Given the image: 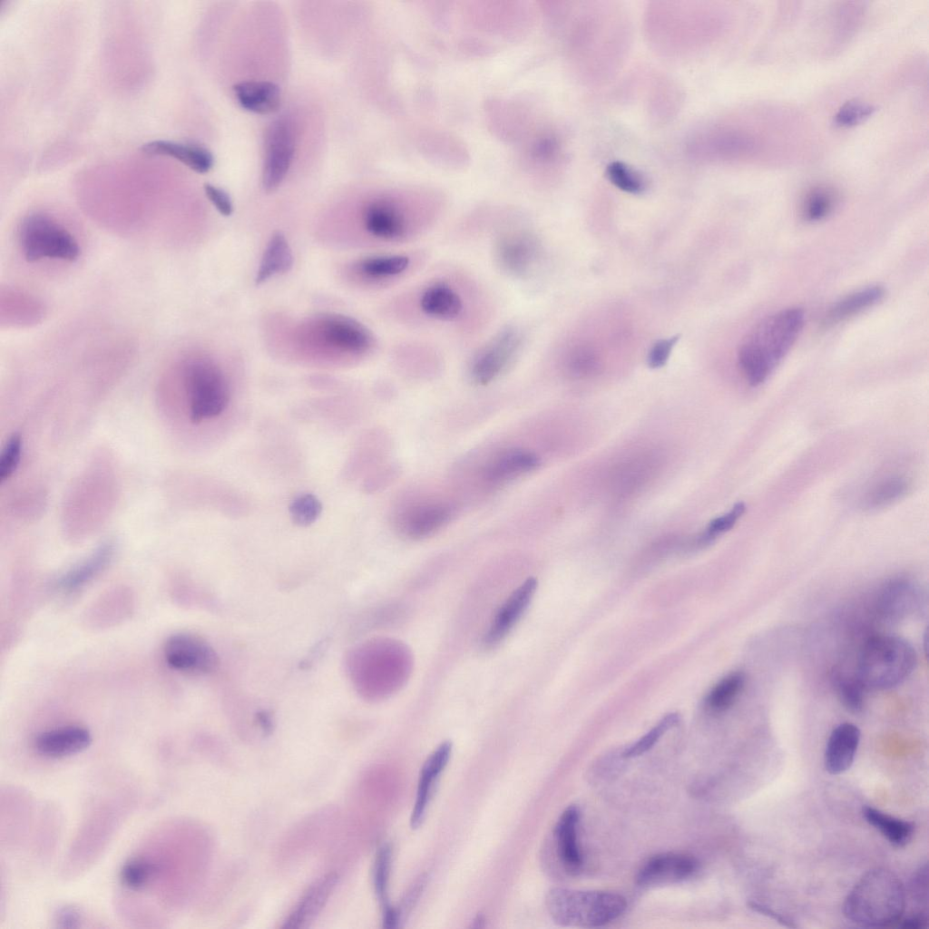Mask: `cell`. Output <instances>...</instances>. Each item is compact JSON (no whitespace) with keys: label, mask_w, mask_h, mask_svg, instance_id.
<instances>
[{"label":"cell","mask_w":929,"mask_h":929,"mask_svg":"<svg viewBox=\"0 0 929 929\" xmlns=\"http://www.w3.org/2000/svg\"><path fill=\"white\" fill-rule=\"evenodd\" d=\"M392 313L406 328L469 342L489 328L496 304L488 288L472 272L445 265L404 288L393 300Z\"/></svg>","instance_id":"cell-1"},{"label":"cell","mask_w":929,"mask_h":929,"mask_svg":"<svg viewBox=\"0 0 929 929\" xmlns=\"http://www.w3.org/2000/svg\"><path fill=\"white\" fill-rule=\"evenodd\" d=\"M617 10L605 6L580 9L572 30V44L581 73L598 79L611 73L622 57L629 29Z\"/></svg>","instance_id":"cell-2"},{"label":"cell","mask_w":929,"mask_h":929,"mask_svg":"<svg viewBox=\"0 0 929 929\" xmlns=\"http://www.w3.org/2000/svg\"><path fill=\"white\" fill-rule=\"evenodd\" d=\"M805 324L799 308H787L761 319L743 339L738 360L751 386L764 383L796 343Z\"/></svg>","instance_id":"cell-3"},{"label":"cell","mask_w":929,"mask_h":929,"mask_svg":"<svg viewBox=\"0 0 929 929\" xmlns=\"http://www.w3.org/2000/svg\"><path fill=\"white\" fill-rule=\"evenodd\" d=\"M905 894L899 878L890 870L875 868L865 873L848 893L844 914L865 927H888L901 920Z\"/></svg>","instance_id":"cell-4"},{"label":"cell","mask_w":929,"mask_h":929,"mask_svg":"<svg viewBox=\"0 0 929 929\" xmlns=\"http://www.w3.org/2000/svg\"><path fill=\"white\" fill-rule=\"evenodd\" d=\"M545 905L553 922L562 926L600 927L621 916L627 907L620 894L556 887L546 895Z\"/></svg>","instance_id":"cell-5"},{"label":"cell","mask_w":929,"mask_h":929,"mask_svg":"<svg viewBox=\"0 0 929 929\" xmlns=\"http://www.w3.org/2000/svg\"><path fill=\"white\" fill-rule=\"evenodd\" d=\"M915 664V651L905 640L893 635L875 636L860 652L856 677L865 689H887L908 678Z\"/></svg>","instance_id":"cell-6"},{"label":"cell","mask_w":929,"mask_h":929,"mask_svg":"<svg viewBox=\"0 0 929 929\" xmlns=\"http://www.w3.org/2000/svg\"><path fill=\"white\" fill-rule=\"evenodd\" d=\"M659 3L649 14L650 37L665 54L694 53L704 46V7Z\"/></svg>","instance_id":"cell-7"},{"label":"cell","mask_w":929,"mask_h":929,"mask_svg":"<svg viewBox=\"0 0 929 929\" xmlns=\"http://www.w3.org/2000/svg\"><path fill=\"white\" fill-rule=\"evenodd\" d=\"M526 327L510 321L494 330L472 352L467 374L472 383L486 386L504 376L519 359L526 347Z\"/></svg>","instance_id":"cell-8"},{"label":"cell","mask_w":929,"mask_h":929,"mask_svg":"<svg viewBox=\"0 0 929 929\" xmlns=\"http://www.w3.org/2000/svg\"><path fill=\"white\" fill-rule=\"evenodd\" d=\"M536 233L515 220L497 225L491 240V258L504 277L526 281L534 273L542 256Z\"/></svg>","instance_id":"cell-9"},{"label":"cell","mask_w":929,"mask_h":929,"mask_svg":"<svg viewBox=\"0 0 929 929\" xmlns=\"http://www.w3.org/2000/svg\"><path fill=\"white\" fill-rule=\"evenodd\" d=\"M183 381L190 419L198 424L220 416L228 406L230 389L221 370L205 358L186 363Z\"/></svg>","instance_id":"cell-10"},{"label":"cell","mask_w":929,"mask_h":929,"mask_svg":"<svg viewBox=\"0 0 929 929\" xmlns=\"http://www.w3.org/2000/svg\"><path fill=\"white\" fill-rule=\"evenodd\" d=\"M19 244L29 262L43 259L73 261L80 253L74 236L56 220L44 213L31 214L22 221Z\"/></svg>","instance_id":"cell-11"},{"label":"cell","mask_w":929,"mask_h":929,"mask_svg":"<svg viewBox=\"0 0 929 929\" xmlns=\"http://www.w3.org/2000/svg\"><path fill=\"white\" fill-rule=\"evenodd\" d=\"M427 249H409L364 258L357 271L365 279L381 286H391L413 278L427 264Z\"/></svg>","instance_id":"cell-12"},{"label":"cell","mask_w":929,"mask_h":929,"mask_svg":"<svg viewBox=\"0 0 929 929\" xmlns=\"http://www.w3.org/2000/svg\"><path fill=\"white\" fill-rule=\"evenodd\" d=\"M163 656L171 669L191 674H208L219 665L214 649L203 639L189 633L170 636L163 646Z\"/></svg>","instance_id":"cell-13"},{"label":"cell","mask_w":929,"mask_h":929,"mask_svg":"<svg viewBox=\"0 0 929 929\" xmlns=\"http://www.w3.org/2000/svg\"><path fill=\"white\" fill-rule=\"evenodd\" d=\"M455 515V507L439 499H423L402 507L396 523L401 533L413 539L430 536L445 527Z\"/></svg>","instance_id":"cell-14"},{"label":"cell","mask_w":929,"mask_h":929,"mask_svg":"<svg viewBox=\"0 0 929 929\" xmlns=\"http://www.w3.org/2000/svg\"><path fill=\"white\" fill-rule=\"evenodd\" d=\"M262 184L271 191L284 180L290 167L295 142L291 125L286 120L273 122L268 130L265 142Z\"/></svg>","instance_id":"cell-15"},{"label":"cell","mask_w":929,"mask_h":929,"mask_svg":"<svg viewBox=\"0 0 929 929\" xmlns=\"http://www.w3.org/2000/svg\"><path fill=\"white\" fill-rule=\"evenodd\" d=\"M317 328L325 343L345 352L367 354L376 346L372 332L349 317L327 315L317 322Z\"/></svg>","instance_id":"cell-16"},{"label":"cell","mask_w":929,"mask_h":929,"mask_svg":"<svg viewBox=\"0 0 929 929\" xmlns=\"http://www.w3.org/2000/svg\"><path fill=\"white\" fill-rule=\"evenodd\" d=\"M540 458L533 452L521 447L502 449L484 464L483 481L490 486L507 484L536 470Z\"/></svg>","instance_id":"cell-17"},{"label":"cell","mask_w":929,"mask_h":929,"mask_svg":"<svg viewBox=\"0 0 929 929\" xmlns=\"http://www.w3.org/2000/svg\"><path fill=\"white\" fill-rule=\"evenodd\" d=\"M698 868L697 860L681 853H663L645 862L636 875V884L649 887L680 882Z\"/></svg>","instance_id":"cell-18"},{"label":"cell","mask_w":929,"mask_h":929,"mask_svg":"<svg viewBox=\"0 0 929 929\" xmlns=\"http://www.w3.org/2000/svg\"><path fill=\"white\" fill-rule=\"evenodd\" d=\"M536 587V579L531 577L511 593L499 608L484 637L486 647L495 646L506 637L527 609Z\"/></svg>","instance_id":"cell-19"},{"label":"cell","mask_w":929,"mask_h":929,"mask_svg":"<svg viewBox=\"0 0 929 929\" xmlns=\"http://www.w3.org/2000/svg\"><path fill=\"white\" fill-rule=\"evenodd\" d=\"M91 732L80 726H66L38 734L34 739L35 751L50 758H61L83 752L92 743Z\"/></svg>","instance_id":"cell-20"},{"label":"cell","mask_w":929,"mask_h":929,"mask_svg":"<svg viewBox=\"0 0 929 929\" xmlns=\"http://www.w3.org/2000/svg\"><path fill=\"white\" fill-rule=\"evenodd\" d=\"M452 753V743L442 742L425 759L419 775L416 802L410 817V826L419 827L426 814L435 784L446 767Z\"/></svg>","instance_id":"cell-21"},{"label":"cell","mask_w":929,"mask_h":929,"mask_svg":"<svg viewBox=\"0 0 929 929\" xmlns=\"http://www.w3.org/2000/svg\"><path fill=\"white\" fill-rule=\"evenodd\" d=\"M338 881L336 873L318 879L303 895L284 921L283 928H305L321 913L335 891Z\"/></svg>","instance_id":"cell-22"},{"label":"cell","mask_w":929,"mask_h":929,"mask_svg":"<svg viewBox=\"0 0 929 929\" xmlns=\"http://www.w3.org/2000/svg\"><path fill=\"white\" fill-rule=\"evenodd\" d=\"M580 816L578 807L569 806L560 816L553 831L557 856L571 875L578 874L582 865L577 836Z\"/></svg>","instance_id":"cell-23"},{"label":"cell","mask_w":929,"mask_h":929,"mask_svg":"<svg viewBox=\"0 0 929 929\" xmlns=\"http://www.w3.org/2000/svg\"><path fill=\"white\" fill-rule=\"evenodd\" d=\"M860 730L852 723H842L831 732L826 746L824 764L826 771L838 775L854 762L860 742Z\"/></svg>","instance_id":"cell-24"},{"label":"cell","mask_w":929,"mask_h":929,"mask_svg":"<svg viewBox=\"0 0 929 929\" xmlns=\"http://www.w3.org/2000/svg\"><path fill=\"white\" fill-rule=\"evenodd\" d=\"M885 288L872 285L852 292L836 301L822 318L824 327H832L843 322L869 308L874 307L885 297Z\"/></svg>","instance_id":"cell-25"},{"label":"cell","mask_w":929,"mask_h":929,"mask_svg":"<svg viewBox=\"0 0 929 929\" xmlns=\"http://www.w3.org/2000/svg\"><path fill=\"white\" fill-rule=\"evenodd\" d=\"M233 91L241 107L255 113H271L280 106V89L271 82H240L233 86Z\"/></svg>","instance_id":"cell-26"},{"label":"cell","mask_w":929,"mask_h":929,"mask_svg":"<svg viewBox=\"0 0 929 929\" xmlns=\"http://www.w3.org/2000/svg\"><path fill=\"white\" fill-rule=\"evenodd\" d=\"M142 150L148 154L172 157L198 173L208 172L214 162L209 150L193 144L158 140L143 144Z\"/></svg>","instance_id":"cell-27"},{"label":"cell","mask_w":929,"mask_h":929,"mask_svg":"<svg viewBox=\"0 0 929 929\" xmlns=\"http://www.w3.org/2000/svg\"><path fill=\"white\" fill-rule=\"evenodd\" d=\"M114 547L112 543L100 545L86 559L68 570L59 580V586L67 592L78 590L98 576L110 563Z\"/></svg>","instance_id":"cell-28"},{"label":"cell","mask_w":929,"mask_h":929,"mask_svg":"<svg viewBox=\"0 0 929 929\" xmlns=\"http://www.w3.org/2000/svg\"><path fill=\"white\" fill-rule=\"evenodd\" d=\"M293 265V255L285 235L275 232L262 255L255 278L257 285L267 281L275 274L288 271Z\"/></svg>","instance_id":"cell-29"},{"label":"cell","mask_w":929,"mask_h":929,"mask_svg":"<svg viewBox=\"0 0 929 929\" xmlns=\"http://www.w3.org/2000/svg\"><path fill=\"white\" fill-rule=\"evenodd\" d=\"M391 863V846L384 843L376 851L372 871L374 892L382 910L383 922H390L396 916V909L389 904L387 893Z\"/></svg>","instance_id":"cell-30"},{"label":"cell","mask_w":929,"mask_h":929,"mask_svg":"<svg viewBox=\"0 0 929 929\" xmlns=\"http://www.w3.org/2000/svg\"><path fill=\"white\" fill-rule=\"evenodd\" d=\"M866 822L877 829L892 845L904 846L912 838L914 825L873 807L863 808Z\"/></svg>","instance_id":"cell-31"},{"label":"cell","mask_w":929,"mask_h":929,"mask_svg":"<svg viewBox=\"0 0 929 929\" xmlns=\"http://www.w3.org/2000/svg\"><path fill=\"white\" fill-rule=\"evenodd\" d=\"M910 487L902 475H888L875 482L865 493L863 505L866 509H879L892 504L905 496Z\"/></svg>","instance_id":"cell-32"},{"label":"cell","mask_w":929,"mask_h":929,"mask_svg":"<svg viewBox=\"0 0 929 929\" xmlns=\"http://www.w3.org/2000/svg\"><path fill=\"white\" fill-rule=\"evenodd\" d=\"M837 200V193L833 188L826 185L816 186L803 200L802 216L807 221H819L834 210Z\"/></svg>","instance_id":"cell-33"},{"label":"cell","mask_w":929,"mask_h":929,"mask_svg":"<svg viewBox=\"0 0 929 929\" xmlns=\"http://www.w3.org/2000/svg\"><path fill=\"white\" fill-rule=\"evenodd\" d=\"M745 684V676L742 672H732L721 679L709 691L706 699V704L713 711L721 712L730 708Z\"/></svg>","instance_id":"cell-34"},{"label":"cell","mask_w":929,"mask_h":929,"mask_svg":"<svg viewBox=\"0 0 929 929\" xmlns=\"http://www.w3.org/2000/svg\"><path fill=\"white\" fill-rule=\"evenodd\" d=\"M160 869L157 864L148 859L133 858L123 865L120 878L128 888L140 890L158 875Z\"/></svg>","instance_id":"cell-35"},{"label":"cell","mask_w":929,"mask_h":929,"mask_svg":"<svg viewBox=\"0 0 929 929\" xmlns=\"http://www.w3.org/2000/svg\"><path fill=\"white\" fill-rule=\"evenodd\" d=\"M680 719V718L678 713H670L666 715L645 735L624 749L622 756L627 758H631L648 752L668 730L679 724Z\"/></svg>","instance_id":"cell-36"},{"label":"cell","mask_w":929,"mask_h":929,"mask_svg":"<svg viewBox=\"0 0 929 929\" xmlns=\"http://www.w3.org/2000/svg\"><path fill=\"white\" fill-rule=\"evenodd\" d=\"M609 180L617 188L630 193H640L646 188L644 178L637 171L621 162H612L607 171Z\"/></svg>","instance_id":"cell-37"},{"label":"cell","mask_w":929,"mask_h":929,"mask_svg":"<svg viewBox=\"0 0 929 929\" xmlns=\"http://www.w3.org/2000/svg\"><path fill=\"white\" fill-rule=\"evenodd\" d=\"M875 112L872 104L851 100L844 103L834 116V123L838 127L848 128L859 124L868 119Z\"/></svg>","instance_id":"cell-38"},{"label":"cell","mask_w":929,"mask_h":929,"mask_svg":"<svg viewBox=\"0 0 929 929\" xmlns=\"http://www.w3.org/2000/svg\"><path fill=\"white\" fill-rule=\"evenodd\" d=\"M913 588L908 582H897L892 583L883 597L882 609L884 613L888 615H898L906 610V607L914 599Z\"/></svg>","instance_id":"cell-39"},{"label":"cell","mask_w":929,"mask_h":929,"mask_svg":"<svg viewBox=\"0 0 929 929\" xmlns=\"http://www.w3.org/2000/svg\"><path fill=\"white\" fill-rule=\"evenodd\" d=\"M321 513V504L311 494H304L296 497L289 505L292 521L298 525L307 526L314 523Z\"/></svg>","instance_id":"cell-40"},{"label":"cell","mask_w":929,"mask_h":929,"mask_svg":"<svg viewBox=\"0 0 929 929\" xmlns=\"http://www.w3.org/2000/svg\"><path fill=\"white\" fill-rule=\"evenodd\" d=\"M865 688L857 679H841L837 683V692L842 704L852 712H859L864 706V690Z\"/></svg>","instance_id":"cell-41"},{"label":"cell","mask_w":929,"mask_h":929,"mask_svg":"<svg viewBox=\"0 0 929 929\" xmlns=\"http://www.w3.org/2000/svg\"><path fill=\"white\" fill-rule=\"evenodd\" d=\"M23 443L18 434L13 435L5 444L0 456V481L10 478L21 461Z\"/></svg>","instance_id":"cell-42"},{"label":"cell","mask_w":929,"mask_h":929,"mask_svg":"<svg viewBox=\"0 0 929 929\" xmlns=\"http://www.w3.org/2000/svg\"><path fill=\"white\" fill-rule=\"evenodd\" d=\"M745 511V504L738 502L734 504L729 512L710 521L704 533V541H712L719 535L729 531Z\"/></svg>","instance_id":"cell-43"},{"label":"cell","mask_w":929,"mask_h":929,"mask_svg":"<svg viewBox=\"0 0 929 929\" xmlns=\"http://www.w3.org/2000/svg\"><path fill=\"white\" fill-rule=\"evenodd\" d=\"M678 337L676 336L660 339L653 344L647 357V363L650 368H659L665 365Z\"/></svg>","instance_id":"cell-44"},{"label":"cell","mask_w":929,"mask_h":929,"mask_svg":"<svg viewBox=\"0 0 929 929\" xmlns=\"http://www.w3.org/2000/svg\"><path fill=\"white\" fill-rule=\"evenodd\" d=\"M204 191L207 198L220 214L230 216L232 213L233 205L229 194L225 191L212 184L206 183L204 184Z\"/></svg>","instance_id":"cell-45"},{"label":"cell","mask_w":929,"mask_h":929,"mask_svg":"<svg viewBox=\"0 0 929 929\" xmlns=\"http://www.w3.org/2000/svg\"><path fill=\"white\" fill-rule=\"evenodd\" d=\"M911 895L919 905L927 904V865H921L914 873L911 881Z\"/></svg>","instance_id":"cell-46"},{"label":"cell","mask_w":929,"mask_h":929,"mask_svg":"<svg viewBox=\"0 0 929 929\" xmlns=\"http://www.w3.org/2000/svg\"><path fill=\"white\" fill-rule=\"evenodd\" d=\"M55 916L57 924L66 928L78 927L82 919L80 913L73 907H63Z\"/></svg>","instance_id":"cell-47"},{"label":"cell","mask_w":929,"mask_h":929,"mask_svg":"<svg viewBox=\"0 0 929 929\" xmlns=\"http://www.w3.org/2000/svg\"><path fill=\"white\" fill-rule=\"evenodd\" d=\"M927 914L925 912H917L913 915L900 920L899 926L905 929H922L927 926Z\"/></svg>","instance_id":"cell-48"},{"label":"cell","mask_w":929,"mask_h":929,"mask_svg":"<svg viewBox=\"0 0 929 929\" xmlns=\"http://www.w3.org/2000/svg\"><path fill=\"white\" fill-rule=\"evenodd\" d=\"M748 906L751 909H753L754 911L758 912V913H760L762 914L770 916L771 918L775 919L776 921L781 923L784 925H787V926H789V927H795V924H793V922L790 921L788 918L784 917L783 915L776 913L774 910L770 909L769 907H768V906H766V905H764L762 904H759V903L755 902V901H751V902L748 903Z\"/></svg>","instance_id":"cell-49"},{"label":"cell","mask_w":929,"mask_h":929,"mask_svg":"<svg viewBox=\"0 0 929 929\" xmlns=\"http://www.w3.org/2000/svg\"><path fill=\"white\" fill-rule=\"evenodd\" d=\"M471 926L473 928H482V927H484V916L482 914H477V916L474 919L473 924Z\"/></svg>","instance_id":"cell-50"}]
</instances>
